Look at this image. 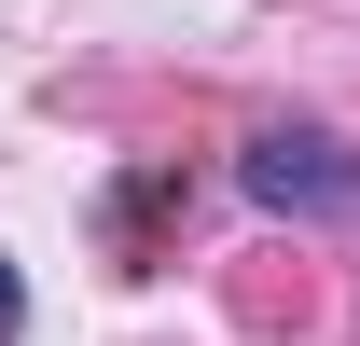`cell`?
Wrapping results in <instances>:
<instances>
[{
	"instance_id": "obj_1",
	"label": "cell",
	"mask_w": 360,
	"mask_h": 346,
	"mask_svg": "<svg viewBox=\"0 0 360 346\" xmlns=\"http://www.w3.org/2000/svg\"><path fill=\"white\" fill-rule=\"evenodd\" d=\"M236 180H250L264 208H305V222H333V208L360 194V167H347V139H333V125H264L250 153H236Z\"/></svg>"
},
{
	"instance_id": "obj_2",
	"label": "cell",
	"mask_w": 360,
	"mask_h": 346,
	"mask_svg": "<svg viewBox=\"0 0 360 346\" xmlns=\"http://www.w3.org/2000/svg\"><path fill=\"white\" fill-rule=\"evenodd\" d=\"M28 333V277H14V263H0V346Z\"/></svg>"
}]
</instances>
